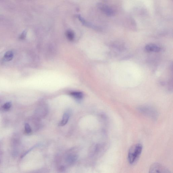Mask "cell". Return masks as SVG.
<instances>
[{
  "label": "cell",
  "instance_id": "1",
  "mask_svg": "<svg viewBox=\"0 0 173 173\" xmlns=\"http://www.w3.org/2000/svg\"><path fill=\"white\" fill-rule=\"evenodd\" d=\"M143 146L140 143H137L129 148L128 153V160L129 164H133L137 161L141 154Z\"/></svg>",
  "mask_w": 173,
  "mask_h": 173
},
{
  "label": "cell",
  "instance_id": "2",
  "mask_svg": "<svg viewBox=\"0 0 173 173\" xmlns=\"http://www.w3.org/2000/svg\"><path fill=\"white\" fill-rule=\"evenodd\" d=\"M138 110L142 114L151 118L156 119L158 116L156 110L154 108L148 105L141 106L137 108Z\"/></svg>",
  "mask_w": 173,
  "mask_h": 173
},
{
  "label": "cell",
  "instance_id": "3",
  "mask_svg": "<svg viewBox=\"0 0 173 173\" xmlns=\"http://www.w3.org/2000/svg\"><path fill=\"white\" fill-rule=\"evenodd\" d=\"M150 173H170L169 170L166 167L159 163H154L150 167Z\"/></svg>",
  "mask_w": 173,
  "mask_h": 173
},
{
  "label": "cell",
  "instance_id": "4",
  "mask_svg": "<svg viewBox=\"0 0 173 173\" xmlns=\"http://www.w3.org/2000/svg\"><path fill=\"white\" fill-rule=\"evenodd\" d=\"M97 6L102 12L108 16H112L115 14L114 11L108 5L100 3L98 4Z\"/></svg>",
  "mask_w": 173,
  "mask_h": 173
},
{
  "label": "cell",
  "instance_id": "5",
  "mask_svg": "<svg viewBox=\"0 0 173 173\" xmlns=\"http://www.w3.org/2000/svg\"><path fill=\"white\" fill-rule=\"evenodd\" d=\"M145 50L147 52H159L161 50V48L155 44H150L145 46Z\"/></svg>",
  "mask_w": 173,
  "mask_h": 173
},
{
  "label": "cell",
  "instance_id": "6",
  "mask_svg": "<svg viewBox=\"0 0 173 173\" xmlns=\"http://www.w3.org/2000/svg\"><path fill=\"white\" fill-rule=\"evenodd\" d=\"M70 114L69 112H66L64 114L62 120L59 124V126H63L67 124L69 120Z\"/></svg>",
  "mask_w": 173,
  "mask_h": 173
},
{
  "label": "cell",
  "instance_id": "7",
  "mask_svg": "<svg viewBox=\"0 0 173 173\" xmlns=\"http://www.w3.org/2000/svg\"><path fill=\"white\" fill-rule=\"evenodd\" d=\"M77 156L74 155H71L68 156L66 159V162L68 164H74L77 160Z\"/></svg>",
  "mask_w": 173,
  "mask_h": 173
},
{
  "label": "cell",
  "instance_id": "8",
  "mask_svg": "<svg viewBox=\"0 0 173 173\" xmlns=\"http://www.w3.org/2000/svg\"><path fill=\"white\" fill-rule=\"evenodd\" d=\"M71 95L76 99L80 100L83 98V94L80 92H74L70 93Z\"/></svg>",
  "mask_w": 173,
  "mask_h": 173
},
{
  "label": "cell",
  "instance_id": "9",
  "mask_svg": "<svg viewBox=\"0 0 173 173\" xmlns=\"http://www.w3.org/2000/svg\"><path fill=\"white\" fill-rule=\"evenodd\" d=\"M14 57V53L12 51H8L4 55V58L8 61L12 60Z\"/></svg>",
  "mask_w": 173,
  "mask_h": 173
},
{
  "label": "cell",
  "instance_id": "10",
  "mask_svg": "<svg viewBox=\"0 0 173 173\" xmlns=\"http://www.w3.org/2000/svg\"><path fill=\"white\" fill-rule=\"evenodd\" d=\"M66 34L67 38L69 40L71 41L74 39L75 35L74 32L71 30H68L66 32Z\"/></svg>",
  "mask_w": 173,
  "mask_h": 173
},
{
  "label": "cell",
  "instance_id": "11",
  "mask_svg": "<svg viewBox=\"0 0 173 173\" xmlns=\"http://www.w3.org/2000/svg\"><path fill=\"white\" fill-rule=\"evenodd\" d=\"M77 17L79 19V20L81 23L83 24L86 26H92L91 24L89 23H88L87 22H86V20H84L82 17H81L80 15H77Z\"/></svg>",
  "mask_w": 173,
  "mask_h": 173
},
{
  "label": "cell",
  "instance_id": "12",
  "mask_svg": "<svg viewBox=\"0 0 173 173\" xmlns=\"http://www.w3.org/2000/svg\"><path fill=\"white\" fill-rule=\"evenodd\" d=\"M25 132L27 134H30L32 132V129L28 123H26L25 126Z\"/></svg>",
  "mask_w": 173,
  "mask_h": 173
},
{
  "label": "cell",
  "instance_id": "13",
  "mask_svg": "<svg viewBox=\"0 0 173 173\" xmlns=\"http://www.w3.org/2000/svg\"><path fill=\"white\" fill-rule=\"evenodd\" d=\"M11 107V103L10 102H7L4 105L3 108L5 110L7 111L9 110Z\"/></svg>",
  "mask_w": 173,
  "mask_h": 173
},
{
  "label": "cell",
  "instance_id": "14",
  "mask_svg": "<svg viewBox=\"0 0 173 173\" xmlns=\"http://www.w3.org/2000/svg\"><path fill=\"white\" fill-rule=\"evenodd\" d=\"M26 32L25 31H24L23 32L22 34L20 36V38L21 39H24L26 37Z\"/></svg>",
  "mask_w": 173,
  "mask_h": 173
}]
</instances>
